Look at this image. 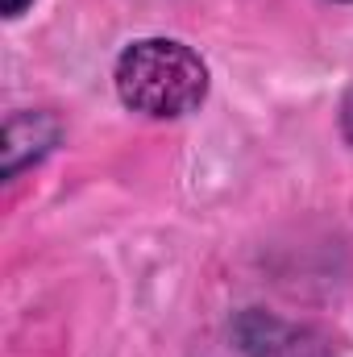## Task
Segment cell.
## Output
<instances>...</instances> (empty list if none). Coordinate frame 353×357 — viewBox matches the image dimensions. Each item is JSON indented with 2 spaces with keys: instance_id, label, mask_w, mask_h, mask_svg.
Segmentation results:
<instances>
[{
  "instance_id": "obj_1",
  "label": "cell",
  "mask_w": 353,
  "mask_h": 357,
  "mask_svg": "<svg viewBox=\"0 0 353 357\" xmlns=\"http://www.w3.org/2000/svg\"><path fill=\"white\" fill-rule=\"evenodd\" d=\"M112 79H117V96L125 108L154 116V121L187 116L208 96L204 59L175 38H142L125 46Z\"/></svg>"
},
{
  "instance_id": "obj_3",
  "label": "cell",
  "mask_w": 353,
  "mask_h": 357,
  "mask_svg": "<svg viewBox=\"0 0 353 357\" xmlns=\"http://www.w3.org/2000/svg\"><path fill=\"white\" fill-rule=\"evenodd\" d=\"M341 133L353 142V88H350V96H345V104H341Z\"/></svg>"
},
{
  "instance_id": "obj_5",
  "label": "cell",
  "mask_w": 353,
  "mask_h": 357,
  "mask_svg": "<svg viewBox=\"0 0 353 357\" xmlns=\"http://www.w3.org/2000/svg\"><path fill=\"white\" fill-rule=\"evenodd\" d=\"M350 4H353V0H350Z\"/></svg>"
},
{
  "instance_id": "obj_4",
  "label": "cell",
  "mask_w": 353,
  "mask_h": 357,
  "mask_svg": "<svg viewBox=\"0 0 353 357\" xmlns=\"http://www.w3.org/2000/svg\"><path fill=\"white\" fill-rule=\"evenodd\" d=\"M33 0H4V17H21Z\"/></svg>"
},
{
  "instance_id": "obj_2",
  "label": "cell",
  "mask_w": 353,
  "mask_h": 357,
  "mask_svg": "<svg viewBox=\"0 0 353 357\" xmlns=\"http://www.w3.org/2000/svg\"><path fill=\"white\" fill-rule=\"evenodd\" d=\"M237 341L246 357H329V345L299 324H287L266 312H246L237 320Z\"/></svg>"
}]
</instances>
